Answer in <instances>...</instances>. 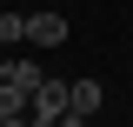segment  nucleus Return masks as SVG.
Here are the masks:
<instances>
[{
    "mask_svg": "<svg viewBox=\"0 0 133 127\" xmlns=\"http://www.w3.org/2000/svg\"><path fill=\"white\" fill-rule=\"evenodd\" d=\"M66 107H73V80H53V74H47L40 87H33V107H27V120H33V127H53Z\"/></svg>",
    "mask_w": 133,
    "mask_h": 127,
    "instance_id": "1",
    "label": "nucleus"
},
{
    "mask_svg": "<svg viewBox=\"0 0 133 127\" xmlns=\"http://www.w3.org/2000/svg\"><path fill=\"white\" fill-rule=\"evenodd\" d=\"M53 127H87V120H80V114H60V120H53Z\"/></svg>",
    "mask_w": 133,
    "mask_h": 127,
    "instance_id": "7",
    "label": "nucleus"
},
{
    "mask_svg": "<svg viewBox=\"0 0 133 127\" xmlns=\"http://www.w3.org/2000/svg\"><path fill=\"white\" fill-rule=\"evenodd\" d=\"M66 114L93 120V114H100V80H73V107H66Z\"/></svg>",
    "mask_w": 133,
    "mask_h": 127,
    "instance_id": "5",
    "label": "nucleus"
},
{
    "mask_svg": "<svg viewBox=\"0 0 133 127\" xmlns=\"http://www.w3.org/2000/svg\"><path fill=\"white\" fill-rule=\"evenodd\" d=\"M27 40H40V47H66V14L33 7V14H27Z\"/></svg>",
    "mask_w": 133,
    "mask_h": 127,
    "instance_id": "2",
    "label": "nucleus"
},
{
    "mask_svg": "<svg viewBox=\"0 0 133 127\" xmlns=\"http://www.w3.org/2000/svg\"><path fill=\"white\" fill-rule=\"evenodd\" d=\"M27 87H14V80H0V127H7V120H27Z\"/></svg>",
    "mask_w": 133,
    "mask_h": 127,
    "instance_id": "3",
    "label": "nucleus"
},
{
    "mask_svg": "<svg viewBox=\"0 0 133 127\" xmlns=\"http://www.w3.org/2000/svg\"><path fill=\"white\" fill-rule=\"evenodd\" d=\"M0 80H14V87H27V94H33V87H40V80H47V74H40V67H33L27 54H14V60L0 67Z\"/></svg>",
    "mask_w": 133,
    "mask_h": 127,
    "instance_id": "4",
    "label": "nucleus"
},
{
    "mask_svg": "<svg viewBox=\"0 0 133 127\" xmlns=\"http://www.w3.org/2000/svg\"><path fill=\"white\" fill-rule=\"evenodd\" d=\"M0 40H27V14H0Z\"/></svg>",
    "mask_w": 133,
    "mask_h": 127,
    "instance_id": "6",
    "label": "nucleus"
}]
</instances>
